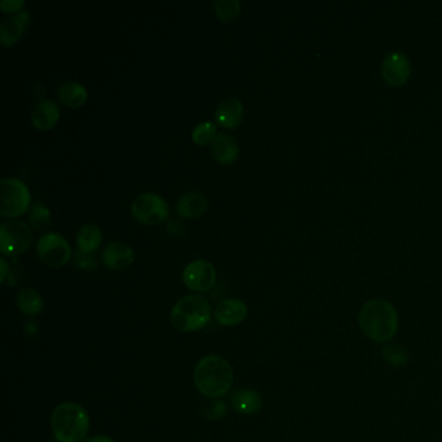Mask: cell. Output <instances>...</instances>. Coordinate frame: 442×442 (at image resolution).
Instances as JSON below:
<instances>
[{
  "label": "cell",
  "instance_id": "6da1fadb",
  "mask_svg": "<svg viewBox=\"0 0 442 442\" xmlns=\"http://www.w3.org/2000/svg\"><path fill=\"white\" fill-rule=\"evenodd\" d=\"M358 324L360 331L375 343L389 341L397 333V310L382 299L368 301L360 307Z\"/></svg>",
  "mask_w": 442,
  "mask_h": 442
},
{
  "label": "cell",
  "instance_id": "7a4b0ae2",
  "mask_svg": "<svg viewBox=\"0 0 442 442\" xmlns=\"http://www.w3.org/2000/svg\"><path fill=\"white\" fill-rule=\"evenodd\" d=\"M194 382L205 397H222L233 387V368L223 357L206 355L196 365Z\"/></svg>",
  "mask_w": 442,
  "mask_h": 442
},
{
  "label": "cell",
  "instance_id": "3957f363",
  "mask_svg": "<svg viewBox=\"0 0 442 442\" xmlns=\"http://www.w3.org/2000/svg\"><path fill=\"white\" fill-rule=\"evenodd\" d=\"M51 427L57 442H83L90 431V416L82 406L64 402L53 410Z\"/></svg>",
  "mask_w": 442,
  "mask_h": 442
},
{
  "label": "cell",
  "instance_id": "277c9868",
  "mask_svg": "<svg viewBox=\"0 0 442 442\" xmlns=\"http://www.w3.org/2000/svg\"><path fill=\"white\" fill-rule=\"evenodd\" d=\"M211 318V309L208 300L199 294H187L172 307V326L180 332L203 330Z\"/></svg>",
  "mask_w": 442,
  "mask_h": 442
},
{
  "label": "cell",
  "instance_id": "5b68a950",
  "mask_svg": "<svg viewBox=\"0 0 442 442\" xmlns=\"http://www.w3.org/2000/svg\"><path fill=\"white\" fill-rule=\"evenodd\" d=\"M31 191L25 182L18 178L0 180V214L3 217L23 216L31 208Z\"/></svg>",
  "mask_w": 442,
  "mask_h": 442
},
{
  "label": "cell",
  "instance_id": "8992f818",
  "mask_svg": "<svg viewBox=\"0 0 442 442\" xmlns=\"http://www.w3.org/2000/svg\"><path fill=\"white\" fill-rule=\"evenodd\" d=\"M31 243V228L21 219H8L0 226V252L3 255H23Z\"/></svg>",
  "mask_w": 442,
  "mask_h": 442
},
{
  "label": "cell",
  "instance_id": "52a82bcc",
  "mask_svg": "<svg viewBox=\"0 0 442 442\" xmlns=\"http://www.w3.org/2000/svg\"><path fill=\"white\" fill-rule=\"evenodd\" d=\"M131 214L144 225H158L169 217V205L158 194L144 192L133 200Z\"/></svg>",
  "mask_w": 442,
  "mask_h": 442
},
{
  "label": "cell",
  "instance_id": "ba28073f",
  "mask_svg": "<svg viewBox=\"0 0 442 442\" xmlns=\"http://www.w3.org/2000/svg\"><path fill=\"white\" fill-rule=\"evenodd\" d=\"M38 257L51 267H61L70 261L72 248L68 240L59 233L42 235L37 243Z\"/></svg>",
  "mask_w": 442,
  "mask_h": 442
},
{
  "label": "cell",
  "instance_id": "9c48e42d",
  "mask_svg": "<svg viewBox=\"0 0 442 442\" xmlns=\"http://www.w3.org/2000/svg\"><path fill=\"white\" fill-rule=\"evenodd\" d=\"M183 283L196 292H208L217 282V271L206 260H196L188 263L183 271Z\"/></svg>",
  "mask_w": 442,
  "mask_h": 442
},
{
  "label": "cell",
  "instance_id": "30bf717a",
  "mask_svg": "<svg viewBox=\"0 0 442 442\" xmlns=\"http://www.w3.org/2000/svg\"><path fill=\"white\" fill-rule=\"evenodd\" d=\"M411 74V64L405 53H390L385 56L382 64V75L384 81L392 87L404 86Z\"/></svg>",
  "mask_w": 442,
  "mask_h": 442
},
{
  "label": "cell",
  "instance_id": "8fae6325",
  "mask_svg": "<svg viewBox=\"0 0 442 442\" xmlns=\"http://www.w3.org/2000/svg\"><path fill=\"white\" fill-rule=\"evenodd\" d=\"M103 263L111 270H125L136 260L133 248L123 241H111L101 253Z\"/></svg>",
  "mask_w": 442,
  "mask_h": 442
},
{
  "label": "cell",
  "instance_id": "7c38bea8",
  "mask_svg": "<svg viewBox=\"0 0 442 442\" xmlns=\"http://www.w3.org/2000/svg\"><path fill=\"white\" fill-rule=\"evenodd\" d=\"M31 21L29 11H21L4 18L0 23V43L6 47L16 45L29 28Z\"/></svg>",
  "mask_w": 442,
  "mask_h": 442
},
{
  "label": "cell",
  "instance_id": "4fadbf2b",
  "mask_svg": "<svg viewBox=\"0 0 442 442\" xmlns=\"http://www.w3.org/2000/svg\"><path fill=\"white\" fill-rule=\"evenodd\" d=\"M248 315V307L238 299H226L216 307L214 316L217 322L225 327H233L244 322Z\"/></svg>",
  "mask_w": 442,
  "mask_h": 442
},
{
  "label": "cell",
  "instance_id": "5bb4252c",
  "mask_svg": "<svg viewBox=\"0 0 442 442\" xmlns=\"http://www.w3.org/2000/svg\"><path fill=\"white\" fill-rule=\"evenodd\" d=\"M210 152L222 165H231L239 158V144L233 136L219 133L210 143Z\"/></svg>",
  "mask_w": 442,
  "mask_h": 442
},
{
  "label": "cell",
  "instance_id": "9a60e30c",
  "mask_svg": "<svg viewBox=\"0 0 442 442\" xmlns=\"http://www.w3.org/2000/svg\"><path fill=\"white\" fill-rule=\"evenodd\" d=\"M60 118V108L53 100H40L31 112L33 125L42 131H47L57 123Z\"/></svg>",
  "mask_w": 442,
  "mask_h": 442
},
{
  "label": "cell",
  "instance_id": "2e32d148",
  "mask_svg": "<svg viewBox=\"0 0 442 442\" xmlns=\"http://www.w3.org/2000/svg\"><path fill=\"white\" fill-rule=\"evenodd\" d=\"M244 117V105L239 99L227 98L218 104L216 120L222 128H235Z\"/></svg>",
  "mask_w": 442,
  "mask_h": 442
},
{
  "label": "cell",
  "instance_id": "e0dca14e",
  "mask_svg": "<svg viewBox=\"0 0 442 442\" xmlns=\"http://www.w3.org/2000/svg\"><path fill=\"white\" fill-rule=\"evenodd\" d=\"M208 199L201 192H188L179 197L175 209L179 217L196 219L203 216L208 210Z\"/></svg>",
  "mask_w": 442,
  "mask_h": 442
},
{
  "label": "cell",
  "instance_id": "ac0fdd59",
  "mask_svg": "<svg viewBox=\"0 0 442 442\" xmlns=\"http://www.w3.org/2000/svg\"><path fill=\"white\" fill-rule=\"evenodd\" d=\"M231 405L235 411L244 415H253L263 407V396L260 392L249 388L236 390L231 396Z\"/></svg>",
  "mask_w": 442,
  "mask_h": 442
},
{
  "label": "cell",
  "instance_id": "d6986e66",
  "mask_svg": "<svg viewBox=\"0 0 442 442\" xmlns=\"http://www.w3.org/2000/svg\"><path fill=\"white\" fill-rule=\"evenodd\" d=\"M75 239H77L78 250L91 255L100 247L103 241V233L99 228V226L87 223L78 230Z\"/></svg>",
  "mask_w": 442,
  "mask_h": 442
},
{
  "label": "cell",
  "instance_id": "ffe728a7",
  "mask_svg": "<svg viewBox=\"0 0 442 442\" xmlns=\"http://www.w3.org/2000/svg\"><path fill=\"white\" fill-rule=\"evenodd\" d=\"M57 94H59L61 103L70 108L82 106L89 98L87 89L81 83L74 82V81L61 84Z\"/></svg>",
  "mask_w": 442,
  "mask_h": 442
},
{
  "label": "cell",
  "instance_id": "44dd1931",
  "mask_svg": "<svg viewBox=\"0 0 442 442\" xmlns=\"http://www.w3.org/2000/svg\"><path fill=\"white\" fill-rule=\"evenodd\" d=\"M17 306L23 311V314L34 315L40 314L43 310V299L40 293L34 288H25L17 294Z\"/></svg>",
  "mask_w": 442,
  "mask_h": 442
},
{
  "label": "cell",
  "instance_id": "7402d4cb",
  "mask_svg": "<svg viewBox=\"0 0 442 442\" xmlns=\"http://www.w3.org/2000/svg\"><path fill=\"white\" fill-rule=\"evenodd\" d=\"M384 360L393 368H404L410 362V354L401 345L390 344L382 349Z\"/></svg>",
  "mask_w": 442,
  "mask_h": 442
},
{
  "label": "cell",
  "instance_id": "603a6c76",
  "mask_svg": "<svg viewBox=\"0 0 442 442\" xmlns=\"http://www.w3.org/2000/svg\"><path fill=\"white\" fill-rule=\"evenodd\" d=\"M214 11L222 21L233 23L239 17L241 4L239 0H217L214 1Z\"/></svg>",
  "mask_w": 442,
  "mask_h": 442
},
{
  "label": "cell",
  "instance_id": "cb8c5ba5",
  "mask_svg": "<svg viewBox=\"0 0 442 442\" xmlns=\"http://www.w3.org/2000/svg\"><path fill=\"white\" fill-rule=\"evenodd\" d=\"M29 221L34 228L45 230L53 221L51 210L45 204L35 203L29 210Z\"/></svg>",
  "mask_w": 442,
  "mask_h": 442
},
{
  "label": "cell",
  "instance_id": "d4e9b609",
  "mask_svg": "<svg viewBox=\"0 0 442 442\" xmlns=\"http://www.w3.org/2000/svg\"><path fill=\"white\" fill-rule=\"evenodd\" d=\"M217 136V125L211 121H204L192 131V139L197 145H208Z\"/></svg>",
  "mask_w": 442,
  "mask_h": 442
},
{
  "label": "cell",
  "instance_id": "484cf974",
  "mask_svg": "<svg viewBox=\"0 0 442 442\" xmlns=\"http://www.w3.org/2000/svg\"><path fill=\"white\" fill-rule=\"evenodd\" d=\"M226 410L227 407H226L225 402L216 399V401H210V402L204 404L200 409V414L205 419L217 420L225 416Z\"/></svg>",
  "mask_w": 442,
  "mask_h": 442
},
{
  "label": "cell",
  "instance_id": "4316f807",
  "mask_svg": "<svg viewBox=\"0 0 442 442\" xmlns=\"http://www.w3.org/2000/svg\"><path fill=\"white\" fill-rule=\"evenodd\" d=\"M74 263L81 270L94 271L98 269V261L95 260V257L89 255V253H83L81 250H77L74 255Z\"/></svg>",
  "mask_w": 442,
  "mask_h": 442
},
{
  "label": "cell",
  "instance_id": "83f0119b",
  "mask_svg": "<svg viewBox=\"0 0 442 442\" xmlns=\"http://www.w3.org/2000/svg\"><path fill=\"white\" fill-rule=\"evenodd\" d=\"M23 6H25L23 0H3L0 3V9L3 13H13L23 9Z\"/></svg>",
  "mask_w": 442,
  "mask_h": 442
},
{
  "label": "cell",
  "instance_id": "f1b7e54d",
  "mask_svg": "<svg viewBox=\"0 0 442 442\" xmlns=\"http://www.w3.org/2000/svg\"><path fill=\"white\" fill-rule=\"evenodd\" d=\"M8 270H9V266H8L7 260L6 258H0V282H6V277H7Z\"/></svg>",
  "mask_w": 442,
  "mask_h": 442
},
{
  "label": "cell",
  "instance_id": "f546056e",
  "mask_svg": "<svg viewBox=\"0 0 442 442\" xmlns=\"http://www.w3.org/2000/svg\"><path fill=\"white\" fill-rule=\"evenodd\" d=\"M83 442H116L111 437H106V436H94L90 438H86Z\"/></svg>",
  "mask_w": 442,
  "mask_h": 442
}]
</instances>
